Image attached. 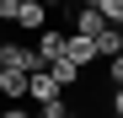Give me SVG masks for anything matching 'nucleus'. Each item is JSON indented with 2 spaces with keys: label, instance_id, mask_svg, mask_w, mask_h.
Here are the masks:
<instances>
[{
  "label": "nucleus",
  "instance_id": "4",
  "mask_svg": "<svg viewBox=\"0 0 123 118\" xmlns=\"http://www.w3.org/2000/svg\"><path fill=\"white\" fill-rule=\"evenodd\" d=\"M16 27H27V32L48 27V11H43V0H22V6H16Z\"/></svg>",
  "mask_w": 123,
  "mask_h": 118
},
{
  "label": "nucleus",
  "instance_id": "10",
  "mask_svg": "<svg viewBox=\"0 0 123 118\" xmlns=\"http://www.w3.org/2000/svg\"><path fill=\"white\" fill-rule=\"evenodd\" d=\"M0 118H32V113H27L22 102H11V107H6V113H0Z\"/></svg>",
  "mask_w": 123,
  "mask_h": 118
},
{
  "label": "nucleus",
  "instance_id": "11",
  "mask_svg": "<svg viewBox=\"0 0 123 118\" xmlns=\"http://www.w3.org/2000/svg\"><path fill=\"white\" fill-rule=\"evenodd\" d=\"M112 118H123V86L112 91Z\"/></svg>",
  "mask_w": 123,
  "mask_h": 118
},
{
  "label": "nucleus",
  "instance_id": "7",
  "mask_svg": "<svg viewBox=\"0 0 123 118\" xmlns=\"http://www.w3.org/2000/svg\"><path fill=\"white\" fill-rule=\"evenodd\" d=\"M43 70L54 75V81H59V86H75V81H80V65H70V59H64V54H59V59H48V65H43Z\"/></svg>",
  "mask_w": 123,
  "mask_h": 118
},
{
  "label": "nucleus",
  "instance_id": "14",
  "mask_svg": "<svg viewBox=\"0 0 123 118\" xmlns=\"http://www.w3.org/2000/svg\"><path fill=\"white\" fill-rule=\"evenodd\" d=\"M32 118H48V113H32Z\"/></svg>",
  "mask_w": 123,
  "mask_h": 118
},
{
  "label": "nucleus",
  "instance_id": "8",
  "mask_svg": "<svg viewBox=\"0 0 123 118\" xmlns=\"http://www.w3.org/2000/svg\"><path fill=\"white\" fill-rule=\"evenodd\" d=\"M112 54H123V32L118 27H102L96 32V59H112Z\"/></svg>",
  "mask_w": 123,
  "mask_h": 118
},
{
  "label": "nucleus",
  "instance_id": "9",
  "mask_svg": "<svg viewBox=\"0 0 123 118\" xmlns=\"http://www.w3.org/2000/svg\"><path fill=\"white\" fill-rule=\"evenodd\" d=\"M107 75H112V86H123V54H112V59H107Z\"/></svg>",
  "mask_w": 123,
  "mask_h": 118
},
{
  "label": "nucleus",
  "instance_id": "1",
  "mask_svg": "<svg viewBox=\"0 0 123 118\" xmlns=\"http://www.w3.org/2000/svg\"><path fill=\"white\" fill-rule=\"evenodd\" d=\"M59 91H64V86H59L48 70H32V75H27V97H32L37 107H43V102H59Z\"/></svg>",
  "mask_w": 123,
  "mask_h": 118
},
{
  "label": "nucleus",
  "instance_id": "3",
  "mask_svg": "<svg viewBox=\"0 0 123 118\" xmlns=\"http://www.w3.org/2000/svg\"><path fill=\"white\" fill-rule=\"evenodd\" d=\"M37 59H43V65H48V59H59V54H64V32H59V27H37Z\"/></svg>",
  "mask_w": 123,
  "mask_h": 118
},
{
  "label": "nucleus",
  "instance_id": "5",
  "mask_svg": "<svg viewBox=\"0 0 123 118\" xmlns=\"http://www.w3.org/2000/svg\"><path fill=\"white\" fill-rule=\"evenodd\" d=\"M0 97L22 102V97H27V70H11V65H0Z\"/></svg>",
  "mask_w": 123,
  "mask_h": 118
},
{
  "label": "nucleus",
  "instance_id": "12",
  "mask_svg": "<svg viewBox=\"0 0 123 118\" xmlns=\"http://www.w3.org/2000/svg\"><path fill=\"white\" fill-rule=\"evenodd\" d=\"M59 118H80V113H59Z\"/></svg>",
  "mask_w": 123,
  "mask_h": 118
},
{
  "label": "nucleus",
  "instance_id": "6",
  "mask_svg": "<svg viewBox=\"0 0 123 118\" xmlns=\"http://www.w3.org/2000/svg\"><path fill=\"white\" fill-rule=\"evenodd\" d=\"M102 27H107V22H102V11H96V6H86V0H80V11H75V32H80V38H96Z\"/></svg>",
  "mask_w": 123,
  "mask_h": 118
},
{
  "label": "nucleus",
  "instance_id": "13",
  "mask_svg": "<svg viewBox=\"0 0 123 118\" xmlns=\"http://www.w3.org/2000/svg\"><path fill=\"white\" fill-rule=\"evenodd\" d=\"M0 54H6V38H0Z\"/></svg>",
  "mask_w": 123,
  "mask_h": 118
},
{
  "label": "nucleus",
  "instance_id": "2",
  "mask_svg": "<svg viewBox=\"0 0 123 118\" xmlns=\"http://www.w3.org/2000/svg\"><path fill=\"white\" fill-rule=\"evenodd\" d=\"M64 59L70 65H96V38H80V32H64Z\"/></svg>",
  "mask_w": 123,
  "mask_h": 118
},
{
  "label": "nucleus",
  "instance_id": "15",
  "mask_svg": "<svg viewBox=\"0 0 123 118\" xmlns=\"http://www.w3.org/2000/svg\"><path fill=\"white\" fill-rule=\"evenodd\" d=\"M0 27H6V22H0Z\"/></svg>",
  "mask_w": 123,
  "mask_h": 118
}]
</instances>
